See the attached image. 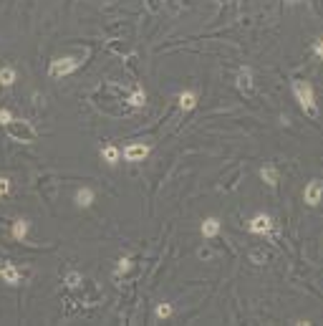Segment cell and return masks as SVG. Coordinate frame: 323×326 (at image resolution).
Masks as SVG:
<instances>
[{
  "label": "cell",
  "instance_id": "obj_14",
  "mask_svg": "<svg viewBox=\"0 0 323 326\" xmlns=\"http://www.w3.org/2000/svg\"><path fill=\"white\" fill-rule=\"evenodd\" d=\"M76 200H79V205L86 207V205H91V202H94V192H91L89 187H81V190L76 192Z\"/></svg>",
  "mask_w": 323,
  "mask_h": 326
},
{
  "label": "cell",
  "instance_id": "obj_19",
  "mask_svg": "<svg viewBox=\"0 0 323 326\" xmlns=\"http://www.w3.org/2000/svg\"><path fill=\"white\" fill-rule=\"evenodd\" d=\"M129 268H131V261H129V258H121V261H119V265H116V271H114V276L119 278V276H121V273H126Z\"/></svg>",
  "mask_w": 323,
  "mask_h": 326
},
{
  "label": "cell",
  "instance_id": "obj_13",
  "mask_svg": "<svg viewBox=\"0 0 323 326\" xmlns=\"http://www.w3.org/2000/svg\"><path fill=\"white\" fill-rule=\"evenodd\" d=\"M0 84H3V86H13V84H16V71H13L10 66L0 68Z\"/></svg>",
  "mask_w": 323,
  "mask_h": 326
},
{
  "label": "cell",
  "instance_id": "obj_15",
  "mask_svg": "<svg viewBox=\"0 0 323 326\" xmlns=\"http://www.w3.org/2000/svg\"><path fill=\"white\" fill-rule=\"evenodd\" d=\"M144 101H146V94L141 91V88H134L131 96H129V104L131 107H144Z\"/></svg>",
  "mask_w": 323,
  "mask_h": 326
},
{
  "label": "cell",
  "instance_id": "obj_16",
  "mask_svg": "<svg viewBox=\"0 0 323 326\" xmlns=\"http://www.w3.org/2000/svg\"><path fill=\"white\" fill-rule=\"evenodd\" d=\"M25 233H28V223H25V220H18V223L13 225V238H16V240H23Z\"/></svg>",
  "mask_w": 323,
  "mask_h": 326
},
{
  "label": "cell",
  "instance_id": "obj_6",
  "mask_svg": "<svg viewBox=\"0 0 323 326\" xmlns=\"http://www.w3.org/2000/svg\"><path fill=\"white\" fill-rule=\"evenodd\" d=\"M238 88L245 94V96H253L255 86H253V68L250 66H242L238 71Z\"/></svg>",
  "mask_w": 323,
  "mask_h": 326
},
{
  "label": "cell",
  "instance_id": "obj_11",
  "mask_svg": "<svg viewBox=\"0 0 323 326\" xmlns=\"http://www.w3.org/2000/svg\"><path fill=\"white\" fill-rule=\"evenodd\" d=\"M195 104H197V94H195V91H182V94H180V107H182L184 111L195 109Z\"/></svg>",
  "mask_w": 323,
  "mask_h": 326
},
{
  "label": "cell",
  "instance_id": "obj_23",
  "mask_svg": "<svg viewBox=\"0 0 323 326\" xmlns=\"http://www.w3.org/2000/svg\"><path fill=\"white\" fill-rule=\"evenodd\" d=\"M149 8L152 10H159V0H149Z\"/></svg>",
  "mask_w": 323,
  "mask_h": 326
},
{
  "label": "cell",
  "instance_id": "obj_9",
  "mask_svg": "<svg viewBox=\"0 0 323 326\" xmlns=\"http://www.w3.org/2000/svg\"><path fill=\"white\" fill-rule=\"evenodd\" d=\"M260 180L265 182L268 187H275V185H278V170H275L273 165H265V167L260 170Z\"/></svg>",
  "mask_w": 323,
  "mask_h": 326
},
{
  "label": "cell",
  "instance_id": "obj_20",
  "mask_svg": "<svg viewBox=\"0 0 323 326\" xmlns=\"http://www.w3.org/2000/svg\"><path fill=\"white\" fill-rule=\"evenodd\" d=\"M313 56L316 58H323V36L316 38V43H313Z\"/></svg>",
  "mask_w": 323,
  "mask_h": 326
},
{
  "label": "cell",
  "instance_id": "obj_21",
  "mask_svg": "<svg viewBox=\"0 0 323 326\" xmlns=\"http://www.w3.org/2000/svg\"><path fill=\"white\" fill-rule=\"evenodd\" d=\"M0 122H3V124H10L13 122V116H10L8 109H0Z\"/></svg>",
  "mask_w": 323,
  "mask_h": 326
},
{
  "label": "cell",
  "instance_id": "obj_7",
  "mask_svg": "<svg viewBox=\"0 0 323 326\" xmlns=\"http://www.w3.org/2000/svg\"><path fill=\"white\" fill-rule=\"evenodd\" d=\"M146 154H149V147H146V144H129V147H124V152H121V157L126 162H139Z\"/></svg>",
  "mask_w": 323,
  "mask_h": 326
},
{
  "label": "cell",
  "instance_id": "obj_24",
  "mask_svg": "<svg viewBox=\"0 0 323 326\" xmlns=\"http://www.w3.org/2000/svg\"><path fill=\"white\" fill-rule=\"evenodd\" d=\"M288 3H301V0H288Z\"/></svg>",
  "mask_w": 323,
  "mask_h": 326
},
{
  "label": "cell",
  "instance_id": "obj_10",
  "mask_svg": "<svg viewBox=\"0 0 323 326\" xmlns=\"http://www.w3.org/2000/svg\"><path fill=\"white\" fill-rule=\"evenodd\" d=\"M217 233H220V220L217 217H207L202 223V235H204V238H215Z\"/></svg>",
  "mask_w": 323,
  "mask_h": 326
},
{
  "label": "cell",
  "instance_id": "obj_4",
  "mask_svg": "<svg viewBox=\"0 0 323 326\" xmlns=\"http://www.w3.org/2000/svg\"><path fill=\"white\" fill-rule=\"evenodd\" d=\"M303 200L308 205H318L323 200V182L321 180H311V182H308L305 190H303Z\"/></svg>",
  "mask_w": 323,
  "mask_h": 326
},
{
  "label": "cell",
  "instance_id": "obj_2",
  "mask_svg": "<svg viewBox=\"0 0 323 326\" xmlns=\"http://www.w3.org/2000/svg\"><path fill=\"white\" fill-rule=\"evenodd\" d=\"M8 134L13 139H18V142H33L38 134H36V129L31 127V122H23V119H13L8 124Z\"/></svg>",
  "mask_w": 323,
  "mask_h": 326
},
{
  "label": "cell",
  "instance_id": "obj_3",
  "mask_svg": "<svg viewBox=\"0 0 323 326\" xmlns=\"http://www.w3.org/2000/svg\"><path fill=\"white\" fill-rule=\"evenodd\" d=\"M79 58H56V61H51V68H48V73L53 79H58V76H68L71 71H76L79 68Z\"/></svg>",
  "mask_w": 323,
  "mask_h": 326
},
{
  "label": "cell",
  "instance_id": "obj_22",
  "mask_svg": "<svg viewBox=\"0 0 323 326\" xmlns=\"http://www.w3.org/2000/svg\"><path fill=\"white\" fill-rule=\"evenodd\" d=\"M8 190H10V182L8 180H0V195H5Z\"/></svg>",
  "mask_w": 323,
  "mask_h": 326
},
{
  "label": "cell",
  "instance_id": "obj_1",
  "mask_svg": "<svg viewBox=\"0 0 323 326\" xmlns=\"http://www.w3.org/2000/svg\"><path fill=\"white\" fill-rule=\"evenodd\" d=\"M290 88H293V96H296V101L301 104V109H303L308 116H318V104H316V94H313L311 81L293 79V81H290Z\"/></svg>",
  "mask_w": 323,
  "mask_h": 326
},
{
  "label": "cell",
  "instance_id": "obj_5",
  "mask_svg": "<svg viewBox=\"0 0 323 326\" xmlns=\"http://www.w3.org/2000/svg\"><path fill=\"white\" fill-rule=\"evenodd\" d=\"M270 228H273V220H270V215H265V213H258V215H253V220L247 223V230H250V233H255V235L268 233Z\"/></svg>",
  "mask_w": 323,
  "mask_h": 326
},
{
  "label": "cell",
  "instance_id": "obj_17",
  "mask_svg": "<svg viewBox=\"0 0 323 326\" xmlns=\"http://www.w3.org/2000/svg\"><path fill=\"white\" fill-rule=\"evenodd\" d=\"M154 314H157V319H169L172 316V306L169 304H159Z\"/></svg>",
  "mask_w": 323,
  "mask_h": 326
},
{
  "label": "cell",
  "instance_id": "obj_8",
  "mask_svg": "<svg viewBox=\"0 0 323 326\" xmlns=\"http://www.w3.org/2000/svg\"><path fill=\"white\" fill-rule=\"evenodd\" d=\"M0 278H3L8 286H18L20 283V271L13 263H3L0 265Z\"/></svg>",
  "mask_w": 323,
  "mask_h": 326
},
{
  "label": "cell",
  "instance_id": "obj_12",
  "mask_svg": "<svg viewBox=\"0 0 323 326\" xmlns=\"http://www.w3.org/2000/svg\"><path fill=\"white\" fill-rule=\"evenodd\" d=\"M101 157H104V159L109 162V165H116V162H119V157H121V152L116 150L114 144H106L104 150H101Z\"/></svg>",
  "mask_w": 323,
  "mask_h": 326
},
{
  "label": "cell",
  "instance_id": "obj_18",
  "mask_svg": "<svg viewBox=\"0 0 323 326\" xmlns=\"http://www.w3.org/2000/svg\"><path fill=\"white\" fill-rule=\"evenodd\" d=\"M66 286H71V288H79V286H81V276H79L76 271H71V273L66 276Z\"/></svg>",
  "mask_w": 323,
  "mask_h": 326
}]
</instances>
